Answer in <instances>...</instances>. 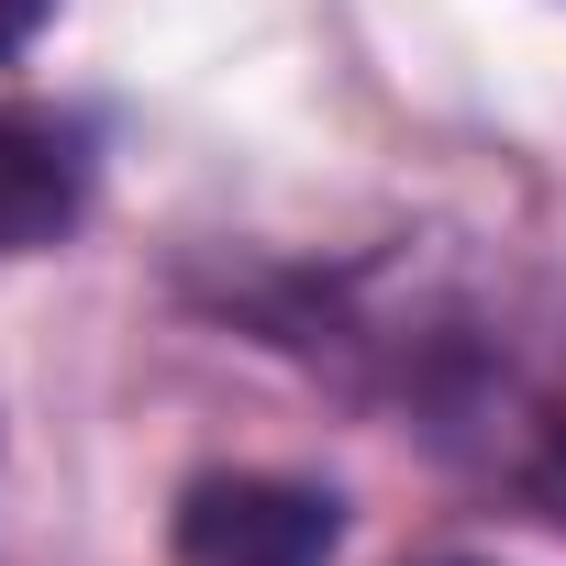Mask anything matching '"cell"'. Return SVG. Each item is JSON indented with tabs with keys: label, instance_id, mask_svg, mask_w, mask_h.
<instances>
[{
	"label": "cell",
	"instance_id": "7a4b0ae2",
	"mask_svg": "<svg viewBox=\"0 0 566 566\" xmlns=\"http://www.w3.org/2000/svg\"><path fill=\"white\" fill-rule=\"evenodd\" d=\"M178 566H334L345 544V500L312 489V478H189L178 489V522H167Z\"/></svg>",
	"mask_w": 566,
	"mask_h": 566
},
{
	"label": "cell",
	"instance_id": "6da1fadb",
	"mask_svg": "<svg viewBox=\"0 0 566 566\" xmlns=\"http://www.w3.org/2000/svg\"><path fill=\"white\" fill-rule=\"evenodd\" d=\"M312 356L411 400V422L467 455L489 489L566 533V312H522L511 290H323Z\"/></svg>",
	"mask_w": 566,
	"mask_h": 566
},
{
	"label": "cell",
	"instance_id": "5b68a950",
	"mask_svg": "<svg viewBox=\"0 0 566 566\" xmlns=\"http://www.w3.org/2000/svg\"><path fill=\"white\" fill-rule=\"evenodd\" d=\"M444 566H467V555H444Z\"/></svg>",
	"mask_w": 566,
	"mask_h": 566
},
{
	"label": "cell",
	"instance_id": "3957f363",
	"mask_svg": "<svg viewBox=\"0 0 566 566\" xmlns=\"http://www.w3.org/2000/svg\"><path fill=\"white\" fill-rule=\"evenodd\" d=\"M90 211V145L56 112H12L0 101V255H34Z\"/></svg>",
	"mask_w": 566,
	"mask_h": 566
},
{
	"label": "cell",
	"instance_id": "277c9868",
	"mask_svg": "<svg viewBox=\"0 0 566 566\" xmlns=\"http://www.w3.org/2000/svg\"><path fill=\"white\" fill-rule=\"evenodd\" d=\"M56 12V0H0V56H12V45H34V23Z\"/></svg>",
	"mask_w": 566,
	"mask_h": 566
}]
</instances>
